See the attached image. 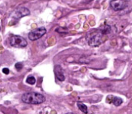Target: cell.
Returning a JSON list of instances; mask_svg holds the SVG:
<instances>
[{
  "mask_svg": "<svg viewBox=\"0 0 132 114\" xmlns=\"http://www.w3.org/2000/svg\"><path fill=\"white\" fill-rule=\"evenodd\" d=\"M107 26L105 29H102V30H93L88 34L87 41L90 46H97L103 42V37L104 35L106 34L109 32H107Z\"/></svg>",
  "mask_w": 132,
  "mask_h": 114,
  "instance_id": "1",
  "label": "cell"
},
{
  "mask_svg": "<svg viewBox=\"0 0 132 114\" xmlns=\"http://www.w3.org/2000/svg\"><path fill=\"white\" fill-rule=\"evenodd\" d=\"M22 100L29 104H41L46 100V98L40 93H26L22 96Z\"/></svg>",
  "mask_w": 132,
  "mask_h": 114,
  "instance_id": "2",
  "label": "cell"
},
{
  "mask_svg": "<svg viewBox=\"0 0 132 114\" xmlns=\"http://www.w3.org/2000/svg\"><path fill=\"white\" fill-rule=\"evenodd\" d=\"M10 44L12 46L16 48H23L27 45V42L21 36H13L10 38Z\"/></svg>",
  "mask_w": 132,
  "mask_h": 114,
  "instance_id": "3",
  "label": "cell"
},
{
  "mask_svg": "<svg viewBox=\"0 0 132 114\" xmlns=\"http://www.w3.org/2000/svg\"><path fill=\"white\" fill-rule=\"evenodd\" d=\"M46 29L44 27H40V28H38L36 30H34L32 32L29 33L28 36H29V39L32 40V41H35V40H37L39 39L40 38H41L43 36L46 34Z\"/></svg>",
  "mask_w": 132,
  "mask_h": 114,
  "instance_id": "4",
  "label": "cell"
},
{
  "mask_svg": "<svg viewBox=\"0 0 132 114\" xmlns=\"http://www.w3.org/2000/svg\"><path fill=\"white\" fill-rule=\"evenodd\" d=\"M110 4L114 11H121L127 6V1L126 0H112Z\"/></svg>",
  "mask_w": 132,
  "mask_h": 114,
  "instance_id": "5",
  "label": "cell"
},
{
  "mask_svg": "<svg viewBox=\"0 0 132 114\" xmlns=\"http://www.w3.org/2000/svg\"><path fill=\"white\" fill-rule=\"evenodd\" d=\"M29 13H30V12H29L28 8H24V7H21L15 12L13 16H14V18H16V19H19V18H22V17H23V16L29 15Z\"/></svg>",
  "mask_w": 132,
  "mask_h": 114,
  "instance_id": "6",
  "label": "cell"
},
{
  "mask_svg": "<svg viewBox=\"0 0 132 114\" xmlns=\"http://www.w3.org/2000/svg\"><path fill=\"white\" fill-rule=\"evenodd\" d=\"M54 72H55L56 77H57V79L59 81H61V82L64 81V80H65V76H64L62 67H61L60 65L55 66V67H54Z\"/></svg>",
  "mask_w": 132,
  "mask_h": 114,
  "instance_id": "7",
  "label": "cell"
},
{
  "mask_svg": "<svg viewBox=\"0 0 132 114\" xmlns=\"http://www.w3.org/2000/svg\"><path fill=\"white\" fill-rule=\"evenodd\" d=\"M107 102L109 103H112L114 106H118L120 105H121L123 103L122 99L117 97V96H108L107 97Z\"/></svg>",
  "mask_w": 132,
  "mask_h": 114,
  "instance_id": "8",
  "label": "cell"
},
{
  "mask_svg": "<svg viewBox=\"0 0 132 114\" xmlns=\"http://www.w3.org/2000/svg\"><path fill=\"white\" fill-rule=\"evenodd\" d=\"M77 106L78 108L80 109V111H82L84 113L87 114V107L85 104H83V103H77Z\"/></svg>",
  "mask_w": 132,
  "mask_h": 114,
  "instance_id": "9",
  "label": "cell"
},
{
  "mask_svg": "<svg viewBox=\"0 0 132 114\" xmlns=\"http://www.w3.org/2000/svg\"><path fill=\"white\" fill-rule=\"evenodd\" d=\"M26 83L30 84V85H33L36 83V79H35L33 76H29L27 79H26Z\"/></svg>",
  "mask_w": 132,
  "mask_h": 114,
  "instance_id": "10",
  "label": "cell"
},
{
  "mask_svg": "<svg viewBox=\"0 0 132 114\" xmlns=\"http://www.w3.org/2000/svg\"><path fill=\"white\" fill-rule=\"evenodd\" d=\"M22 64L21 63H16V65H15V67H16V69L18 70V71H20L22 69Z\"/></svg>",
  "mask_w": 132,
  "mask_h": 114,
  "instance_id": "11",
  "label": "cell"
},
{
  "mask_svg": "<svg viewBox=\"0 0 132 114\" xmlns=\"http://www.w3.org/2000/svg\"><path fill=\"white\" fill-rule=\"evenodd\" d=\"M2 72L5 74H9V69L8 68H4L3 69H2Z\"/></svg>",
  "mask_w": 132,
  "mask_h": 114,
  "instance_id": "12",
  "label": "cell"
},
{
  "mask_svg": "<svg viewBox=\"0 0 132 114\" xmlns=\"http://www.w3.org/2000/svg\"><path fill=\"white\" fill-rule=\"evenodd\" d=\"M66 114H74V113H66Z\"/></svg>",
  "mask_w": 132,
  "mask_h": 114,
  "instance_id": "13",
  "label": "cell"
},
{
  "mask_svg": "<svg viewBox=\"0 0 132 114\" xmlns=\"http://www.w3.org/2000/svg\"><path fill=\"white\" fill-rule=\"evenodd\" d=\"M0 30H1V29H0Z\"/></svg>",
  "mask_w": 132,
  "mask_h": 114,
  "instance_id": "14",
  "label": "cell"
}]
</instances>
